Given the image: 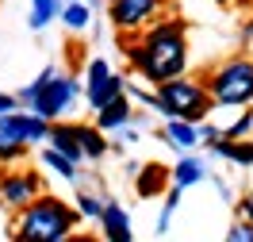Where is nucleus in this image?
I'll return each instance as SVG.
<instances>
[{"instance_id": "nucleus-13", "label": "nucleus", "mask_w": 253, "mask_h": 242, "mask_svg": "<svg viewBox=\"0 0 253 242\" xmlns=\"http://www.w3.org/2000/svg\"><path fill=\"white\" fill-rule=\"evenodd\" d=\"M165 181H169V169L158 165V161H150L142 173L134 177V189H138V196H158V189H165Z\"/></svg>"}, {"instance_id": "nucleus-3", "label": "nucleus", "mask_w": 253, "mask_h": 242, "mask_svg": "<svg viewBox=\"0 0 253 242\" xmlns=\"http://www.w3.org/2000/svg\"><path fill=\"white\" fill-rule=\"evenodd\" d=\"M154 108H158L165 119H192L200 123L215 104L207 97L204 81H188V77H173V81H161L158 93H154Z\"/></svg>"}, {"instance_id": "nucleus-27", "label": "nucleus", "mask_w": 253, "mask_h": 242, "mask_svg": "<svg viewBox=\"0 0 253 242\" xmlns=\"http://www.w3.org/2000/svg\"><path fill=\"white\" fill-rule=\"evenodd\" d=\"M242 215H246V219L253 223V200H242Z\"/></svg>"}, {"instance_id": "nucleus-25", "label": "nucleus", "mask_w": 253, "mask_h": 242, "mask_svg": "<svg viewBox=\"0 0 253 242\" xmlns=\"http://www.w3.org/2000/svg\"><path fill=\"white\" fill-rule=\"evenodd\" d=\"M169 219H173V211H169V208H161V215H158V231H161V235L169 231Z\"/></svg>"}, {"instance_id": "nucleus-14", "label": "nucleus", "mask_w": 253, "mask_h": 242, "mask_svg": "<svg viewBox=\"0 0 253 242\" xmlns=\"http://www.w3.org/2000/svg\"><path fill=\"white\" fill-rule=\"evenodd\" d=\"M73 135H77V146L84 158H104L108 154V143H104V131L100 127H73Z\"/></svg>"}, {"instance_id": "nucleus-7", "label": "nucleus", "mask_w": 253, "mask_h": 242, "mask_svg": "<svg viewBox=\"0 0 253 242\" xmlns=\"http://www.w3.org/2000/svg\"><path fill=\"white\" fill-rule=\"evenodd\" d=\"M165 0H111V23L119 31H142L146 23H154Z\"/></svg>"}, {"instance_id": "nucleus-1", "label": "nucleus", "mask_w": 253, "mask_h": 242, "mask_svg": "<svg viewBox=\"0 0 253 242\" xmlns=\"http://www.w3.org/2000/svg\"><path fill=\"white\" fill-rule=\"evenodd\" d=\"M123 50H126V58H130V65H134L146 81H154V85L173 81L188 69V43H184V27H180L176 19L154 23V27L142 35L138 47H123Z\"/></svg>"}, {"instance_id": "nucleus-8", "label": "nucleus", "mask_w": 253, "mask_h": 242, "mask_svg": "<svg viewBox=\"0 0 253 242\" xmlns=\"http://www.w3.org/2000/svg\"><path fill=\"white\" fill-rule=\"evenodd\" d=\"M0 135H8L12 143H42L50 135V119H42V115H23V112H4L0 115Z\"/></svg>"}, {"instance_id": "nucleus-16", "label": "nucleus", "mask_w": 253, "mask_h": 242, "mask_svg": "<svg viewBox=\"0 0 253 242\" xmlns=\"http://www.w3.org/2000/svg\"><path fill=\"white\" fill-rule=\"evenodd\" d=\"M58 12H62V19H65V27H69V31H84V27H88V19H92L88 4H81V0H69L65 8H58Z\"/></svg>"}, {"instance_id": "nucleus-18", "label": "nucleus", "mask_w": 253, "mask_h": 242, "mask_svg": "<svg viewBox=\"0 0 253 242\" xmlns=\"http://www.w3.org/2000/svg\"><path fill=\"white\" fill-rule=\"evenodd\" d=\"M42 161H46V165L54 169V173H62L65 181H73V177H77V165H73V161L65 158V154H58L54 146H50V150H42Z\"/></svg>"}, {"instance_id": "nucleus-2", "label": "nucleus", "mask_w": 253, "mask_h": 242, "mask_svg": "<svg viewBox=\"0 0 253 242\" xmlns=\"http://www.w3.org/2000/svg\"><path fill=\"white\" fill-rule=\"evenodd\" d=\"M81 223V211L69 208L58 196H35L31 204H23L16 219V235L12 242H58L65 235H73V227Z\"/></svg>"}, {"instance_id": "nucleus-4", "label": "nucleus", "mask_w": 253, "mask_h": 242, "mask_svg": "<svg viewBox=\"0 0 253 242\" xmlns=\"http://www.w3.org/2000/svg\"><path fill=\"white\" fill-rule=\"evenodd\" d=\"M204 89L215 108H242V104H250L253 100V62L250 58H234V62L219 65Z\"/></svg>"}, {"instance_id": "nucleus-20", "label": "nucleus", "mask_w": 253, "mask_h": 242, "mask_svg": "<svg viewBox=\"0 0 253 242\" xmlns=\"http://www.w3.org/2000/svg\"><path fill=\"white\" fill-rule=\"evenodd\" d=\"M16 158H23V143H12L8 135H0V165H12Z\"/></svg>"}, {"instance_id": "nucleus-24", "label": "nucleus", "mask_w": 253, "mask_h": 242, "mask_svg": "<svg viewBox=\"0 0 253 242\" xmlns=\"http://www.w3.org/2000/svg\"><path fill=\"white\" fill-rule=\"evenodd\" d=\"M4 112H16V97H8V93H0V115Z\"/></svg>"}, {"instance_id": "nucleus-11", "label": "nucleus", "mask_w": 253, "mask_h": 242, "mask_svg": "<svg viewBox=\"0 0 253 242\" xmlns=\"http://www.w3.org/2000/svg\"><path fill=\"white\" fill-rule=\"evenodd\" d=\"M161 139L165 143H173V146H180V150H192V146H200L204 139H200V127L192 123V119H165V131H161Z\"/></svg>"}, {"instance_id": "nucleus-6", "label": "nucleus", "mask_w": 253, "mask_h": 242, "mask_svg": "<svg viewBox=\"0 0 253 242\" xmlns=\"http://www.w3.org/2000/svg\"><path fill=\"white\" fill-rule=\"evenodd\" d=\"M84 93H88V104L92 108H104L108 100L123 97V77L111 69L104 58H96L88 62V81H84Z\"/></svg>"}, {"instance_id": "nucleus-21", "label": "nucleus", "mask_w": 253, "mask_h": 242, "mask_svg": "<svg viewBox=\"0 0 253 242\" xmlns=\"http://www.w3.org/2000/svg\"><path fill=\"white\" fill-rule=\"evenodd\" d=\"M100 208H104V204H100L92 193H81L77 196V211H81V215H100Z\"/></svg>"}, {"instance_id": "nucleus-26", "label": "nucleus", "mask_w": 253, "mask_h": 242, "mask_svg": "<svg viewBox=\"0 0 253 242\" xmlns=\"http://www.w3.org/2000/svg\"><path fill=\"white\" fill-rule=\"evenodd\" d=\"M58 242H96V239H88V235H65V239H58Z\"/></svg>"}, {"instance_id": "nucleus-12", "label": "nucleus", "mask_w": 253, "mask_h": 242, "mask_svg": "<svg viewBox=\"0 0 253 242\" xmlns=\"http://www.w3.org/2000/svg\"><path fill=\"white\" fill-rule=\"evenodd\" d=\"M126 119H130V104H126V97H115V100H108L104 108H96V127H100V131H115V127H123Z\"/></svg>"}, {"instance_id": "nucleus-5", "label": "nucleus", "mask_w": 253, "mask_h": 242, "mask_svg": "<svg viewBox=\"0 0 253 242\" xmlns=\"http://www.w3.org/2000/svg\"><path fill=\"white\" fill-rule=\"evenodd\" d=\"M81 85L73 77H58V69H42V77L23 89V100H31V112L42 119H58V115L77 100Z\"/></svg>"}, {"instance_id": "nucleus-10", "label": "nucleus", "mask_w": 253, "mask_h": 242, "mask_svg": "<svg viewBox=\"0 0 253 242\" xmlns=\"http://www.w3.org/2000/svg\"><path fill=\"white\" fill-rule=\"evenodd\" d=\"M96 219L104 223V239L108 242H130V219H126V211L119 204H104Z\"/></svg>"}, {"instance_id": "nucleus-9", "label": "nucleus", "mask_w": 253, "mask_h": 242, "mask_svg": "<svg viewBox=\"0 0 253 242\" xmlns=\"http://www.w3.org/2000/svg\"><path fill=\"white\" fill-rule=\"evenodd\" d=\"M39 196V177L35 173H4L0 177V200L8 208H23Z\"/></svg>"}, {"instance_id": "nucleus-19", "label": "nucleus", "mask_w": 253, "mask_h": 242, "mask_svg": "<svg viewBox=\"0 0 253 242\" xmlns=\"http://www.w3.org/2000/svg\"><path fill=\"white\" fill-rule=\"evenodd\" d=\"M35 12H31V27H46L50 19L58 16V0H31Z\"/></svg>"}, {"instance_id": "nucleus-23", "label": "nucleus", "mask_w": 253, "mask_h": 242, "mask_svg": "<svg viewBox=\"0 0 253 242\" xmlns=\"http://www.w3.org/2000/svg\"><path fill=\"white\" fill-rule=\"evenodd\" d=\"M226 242H253V223H238V227H230Z\"/></svg>"}, {"instance_id": "nucleus-28", "label": "nucleus", "mask_w": 253, "mask_h": 242, "mask_svg": "<svg viewBox=\"0 0 253 242\" xmlns=\"http://www.w3.org/2000/svg\"><path fill=\"white\" fill-rule=\"evenodd\" d=\"M246 4H253V0H246Z\"/></svg>"}, {"instance_id": "nucleus-17", "label": "nucleus", "mask_w": 253, "mask_h": 242, "mask_svg": "<svg viewBox=\"0 0 253 242\" xmlns=\"http://www.w3.org/2000/svg\"><path fill=\"white\" fill-rule=\"evenodd\" d=\"M215 150L219 154H226V158L234 161V165H253V143H242V139H234V143H215Z\"/></svg>"}, {"instance_id": "nucleus-15", "label": "nucleus", "mask_w": 253, "mask_h": 242, "mask_svg": "<svg viewBox=\"0 0 253 242\" xmlns=\"http://www.w3.org/2000/svg\"><path fill=\"white\" fill-rule=\"evenodd\" d=\"M204 161L200 158H180L173 165V185L176 189H188V185H196V181H204Z\"/></svg>"}, {"instance_id": "nucleus-22", "label": "nucleus", "mask_w": 253, "mask_h": 242, "mask_svg": "<svg viewBox=\"0 0 253 242\" xmlns=\"http://www.w3.org/2000/svg\"><path fill=\"white\" fill-rule=\"evenodd\" d=\"M250 127H253V115H242V119H238L234 127H226L222 135H226V143H234V139H242V135H246Z\"/></svg>"}]
</instances>
